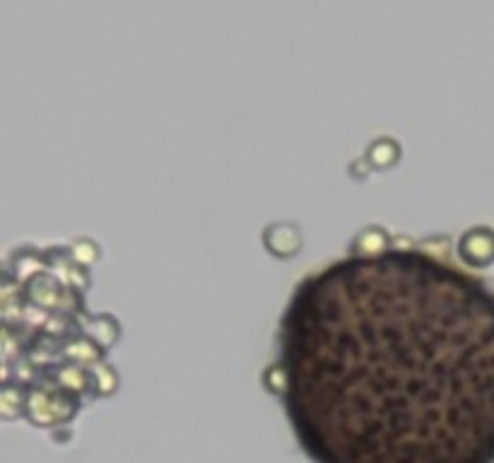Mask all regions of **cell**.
I'll return each mask as SVG.
<instances>
[{
	"label": "cell",
	"mask_w": 494,
	"mask_h": 463,
	"mask_svg": "<svg viewBox=\"0 0 494 463\" xmlns=\"http://www.w3.org/2000/svg\"><path fill=\"white\" fill-rule=\"evenodd\" d=\"M282 403L314 463H494V289L422 248L297 282Z\"/></svg>",
	"instance_id": "6da1fadb"
},
{
	"label": "cell",
	"mask_w": 494,
	"mask_h": 463,
	"mask_svg": "<svg viewBox=\"0 0 494 463\" xmlns=\"http://www.w3.org/2000/svg\"><path fill=\"white\" fill-rule=\"evenodd\" d=\"M458 251L468 263L485 266L494 258V232L489 227L468 229L458 242Z\"/></svg>",
	"instance_id": "7a4b0ae2"
},
{
	"label": "cell",
	"mask_w": 494,
	"mask_h": 463,
	"mask_svg": "<svg viewBox=\"0 0 494 463\" xmlns=\"http://www.w3.org/2000/svg\"><path fill=\"white\" fill-rule=\"evenodd\" d=\"M266 244L273 248L275 254L288 256L294 254L301 244V237L297 232L294 225H288V222H280V225H273V227H268L266 232Z\"/></svg>",
	"instance_id": "3957f363"
}]
</instances>
